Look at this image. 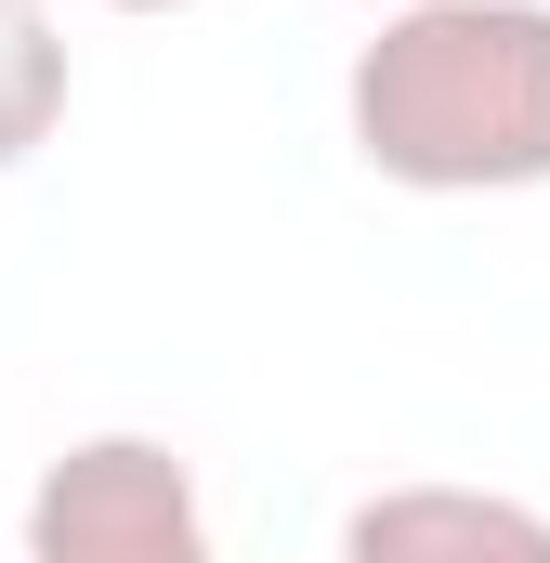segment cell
<instances>
[{
	"mask_svg": "<svg viewBox=\"0 0 550 563\" xmlns=\"http://www.w3.org/2000/svg\"><path fill=\"white\" fill-rule=\"evenodd\" d=\"M341 132L407 197L550 184V0H394L341 79Z\"/></svg>",
	"mask_w": 550,
	"mask_h": 563,
	"instance_id": "1",
	"label": "cell"
},
{
	"mask_svg": "<svg viewBox=\"0 0 550 563\" xmlns=\"http://www.w3.org/2000/svg\"><path fill=\"white\" fill-rule=\"evenodd\" d=\"M26 563H223L197 472L157 432H79L26 485Z\"/></svg>",
	"mask_w": 550,
	"mask_h": 563,
	"instance_id": "2",
	"label": "cell"
},
{
	"mask_svg": "<svg viewBox=\"0 0 550 563\" xmlns=\"http://www.w3.org/2000/svg\"><path fill=\"white\" fill-rule=\"evenodd\" d=\"M341 563H550V511L498 485H381L341 511Z\"/></svg>",
	"mask_w": 550,
	"mask_h": 563,
	"instance_id": "3",
	"label": "cell"
},
{
	"mask_svg": "<svg viewBox=\"0 0 550 563\" xmlns=\"http://www.w3.org/2000/svg\"><path fill=\"white\" fill-rule=\"evenodd\" d=\"M53 132H66V26L0 0V170H26Z\"/></svg>",
	"mask_w": 550,
	"mask_h": 563,
	"instance_id": "4",
	"label": "cell"
},
{
	"mask_svg": "<svg viewBox=\"0 0 550 563\" xmlns=\"http://www.w3.org/2000/svg\"><path fill=\"white\" fill-rule=\"evenodd\" d=\"M26 13H66V0H26ZM92 13H197V0H92Z\"/></svg>",
	"mask_w": 550,
	"mask_h": 563,
	"instance_id": "5",
	"label": "cell"
},
{
	"mask_svg": "<svg viewBox=\"0 0 550 563\" xmlns=\"http://www.w3.org/2000/svg\"><path fill=\"white\" fill-rule=\"evenodd\" d=\"M381 13H394V0H381Z\"/></svg>",
	"mask_w": 550,
	"mask_h": 563,
	"instance_id": "6",
	"label": "cell"
}]
</instances>
